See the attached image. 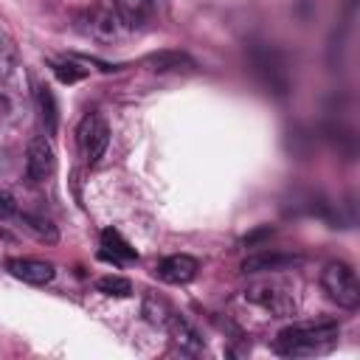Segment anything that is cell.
<instances>
[{
    "label": "cell",
    "instance_id": "7",
    "mask_svg": "<svg viewBox=\"0 0 360 360\" xmlns=\"http://www.w3.org/2000/svg\"><path fill=\"white\" fill-rule=\"evenodd\" d=\"M200 270V262L194 256H186V253H174V256H166L160 264H158V276L166 281V284H188Z\"/></svg>",
    "mask_w": 360,
    "mask_h": 360
},
{
    "label": "cell",
    "instance_id": "5",
    "mask_svg": "<svg viewBox=\"0 0 360 360\" xmlns=\"http://www.w3.org/2000/svg\"><path fill=\"white\" fill-rule=\"evenodd\" d=\"M245 298L264 307L273 315H292V309H295L292 295L284 292L281 287H273V284H253L250 290H245Z\"/></svg>",
    "mask_w": 360,
    "mask_h": 360
},
{
    "label": "cell",
    "instance_id": "8",
    "mask_svg": "<svg viewBox=\"0 0 360 360\" xmlns=\"http://www.w3.org/2000/svg\"><path fill=\"white\" fill-rule=\"evenodd\" d=\"M6 270L25 281V284H48L53 278V264L51 262H42V259H8L6 262Z\"/></svg>",
    "mask_w": 360,
    "mask_h": 360
},
{
    "label": "cell",
    "instance_id": "11",
    "mask_svg": "<svg viewBox=\"0 0 360 360\" xmlns=\"http://www.w3.org/2000/svg\"><path fill=\"white\" fill-rule=\"evenodd\" d=\"M166 326H169V335L174 338V343H177L180 349H188V352H200V349H202V338L197 335V329H194L186 318H180L177 312L169 315Z\"/></svg>",
    "mask_w": 360,
    "mask_h": 360
},
{
    "label": "cell",
    "instance_id": "19",
    "mask_svg": "<svg viewBox=\"0 0 360 360\" xmlns=\"http://www.w3.org/2000/svg\"><path fill=\"white\" fill-rule=\"evenodd\" d=\"M22 219L31 225V231H37V236H42V239H48V242H56V228H53L48 219L34 217V214H22Z\"/></svg>",
    "mask_w": 360,
    "mask_h": 360
},
{
    "label": "cell",
    "instance_id": "15",
    "mask_svg": "<svg viewBox=\"0 0 360 360\" xmlns=\"http://www.w3.org/2000/svg\"><path fill=\"white\" fill-rule=\"evenodd\" d=\"M146 62H149V65H152V70H158V73H166V70H177L180 65H191V62H188L183 53H174V51L152 53Z\"/></svg>",
    "mask_w": 360,
    "mask_h": 360
},
{
    "label": "cell",
    "instance_id": "18",
    "mask_svg": "<svg viewBox=\"0 0 360 360\" xmlns=\"http://www.w3.org/2000/svg\"><path fill=\"white\" fill-rule=\"evenodd\" d=\"M53 73H56V79L62 84H73V82H79V79L87 76V70L79 68L76 62H53Z\"/></svg>",
    "mask_w": 360,
    "mask_h": 360
},
{
    "label": "cell",
    "instance_id": "12",
    "mask_svg": "<svg viewBox=\"0 0 360 360\" xmlns=\"http://www.w3.org/2000/svg\"><path fill=\"white\" fill-rule=\"evenodd\" d=\"M87 22L90 25H84V31L90 37H96V39H115L118 37V25L115 22H121V20H118V14L112 17V11H107V8L87 11Z\"/></svg>",
    "mask_w": 360,
    "mask_h": 360
},
{
    "label": "cell",
    "instance_id": "1",
    "mask_svg": "<svg viewBox=\"0 0 360 360\" xmlns=\"http://www.w3.org/2000/svg\"><path fill=\"white\" fill-rule=\"evenodd\" d=\"M338 340V323H307V326H287L278 332L273 349L284 357H307L329 352Z\"/></svg>",
    "mask_w": 360,
    "mask_h": 360
},
{
    "label": "cell",
    "instance_id": "20",
    "mask_svg": "<svg viewBox=\"0 0 360 360\" xmlns=\"http://www.w3.org/2000/svg\"><path fill=\"white\" fill-rule=\"evenodd\" d=\"M273 236V228H259V231H253V233H248L242 242H245V248H253V245H259V242H264V239H270Z\"/></svg>",
    "mask_w": 360,
    "mask_h": 360
},
{
    "label": "cell",
    "instance_id": "9",
    "mask_svg": "<svg viewBox=\"0 0 360 360\" xmlns=\"http://www.w3.org/2000/svg\"><path fill=\"white\" fill-rule=\"evenodd\" d=\"M112 6H115V14H118L121 25L143 28L155 14L158 0H112Z\"/></svg>",
    "mask_w": 360,
    "mask_h": 360
},
{
    "label": "cell",
    "instance_id": "4",
    "mask_svg": "<svg viewBox=\"0 0 360 360\" xmlns=\"http://www.w3.org/2000/svg\"><path fill=\"white\" fill-rule=\"evenodd\" d=\"M53 172H56V158H53V149H51L48 138H34L28 143V152H25V174H28V180L42 183Z\"/></svg>",
    "mask_w": 360,
    "mask_h": 360
},
{
    "label": "cell",
    "instance_id": "6",
    "mask_svg": "<svg viewBox=\"0 0 360 360\" xmlns=\"http://www.w3.org/2000/svg\"><path fill=\"white\" fill-rule=\"evenodd\" d=\"M304 259L295 253H276V250H262L253 253L242 262V273H278V270H290L298 267Z\"/></svg>",
    "mask_w": 360,
    "mask_h": 360
},
{
    "label": "cell",
    "instance_id": "14",
    "mask_svg": "<svg viewBox=\"0 0 360 360\" xmlns=\"http://www.w3.org/2000/svg\"><path fill=\"white\" fill-rule=\"evenodd\" d=\"M96 290L110 298H127V295H132V281L124 276H101L96 281Z\"/></svg>",
    "mask_w": 360,
    "mask_h": 360
},
{
    "label": "cell",
    "instance_id": "16",
    "mask_svg": "<svg viewBox=\"0 0 360 360\" xmlns=\"http://www.w3.org/2000/svg\"><path fill=\"white\" fill-rule=\"evenodd\" d=\"M143 315H146L149 323H160V326H166L172 309H169V304H166L163 298H158V295H146V301H143Z\"/></svg>",
    "mask_w": 360,
    "mask_h": 360
},
{
    "label": "cell",
    "instance_id": "2",
    "mask_svg": "<svg viewBox=\"0 0 360 360\" xmlns=\"http://www.w3.org/2000/svg\"><path fill=\"white\" fill-rule=\"evenodd\" d=\"M321 284L338 307H343V309L360 307V284H357L354 270L346 262H329L321 273Z\"/></svg>",
    "mask_w": 360,
    "mask_h": 360
},
{
    "label": "cell",
    "instance_id": "13",
    "mask_svg": "<svg viewBox=\"0 0 360 360\" xmlns=\"http://www.w3.org/2000/svg\"><path fill=\"white\" fill-rule=\"evenodd\" d=\"M37 107H39V115H42V124H45V132L53 135L56 132V101H53V93L48 84H39L37 87Z\"/></svg>",
    "mask_w": 360,
    "mask_h": 360
},
{
    "label": "cell",
    "instance_id": "21",
    "mask_svg": "<svg viewBox=\"0 0 360 360\" xmlns=\"http://www.w3.org/2000/svg\"><path fill=\"white\" fill-rule=\"evenodd\" d=\"M14 211H17L14 197H11V194H6V191H0V217H11Z\"/></svg>",
    "mask_w": 360,
    "mask_h": 360
},
{
    "label": "cell",
    "instance_id": "17",
    "mask_svg": "<svg viewBox=\"0 0 360 360\" xmlns=\"http://www.w3.org/2000/svg\"><path fill=\"white\" fill-rule=\"evenodd\" d=\"M14 65H17V48L6 34H0V79H6L14 70Z\"/></svg>",
    "mask_w": 360,
    "mask_h": 360
},
{
    "label": "cell",
    "instance_id": "3",
    "mask_svg": "<svg viewBox=\"0 0 360 360\" xmlns=\"http://www.w3.org/2000/svg\"><path fill=\"white\" fill-rule=\"evenodd\" d=\"M107 143H110L107 121L98 112H87L79 121V129H76V146H79V155L84 158V163H98Z\"/></svg>",
    "mask_w": 360,
    "mask_h": 360
},
{
    "label": "cell",
    "instance_id": "10",
    "mask_svg": "<svg viewBox=\"0 0 360 360\" xmlns=\"http://www.w3.org/2000/svg\"><path fill=\"white\" fill-rule=\"evenodd\" d=\"M101 259L112 262V264H121V262H135L138 259V250L115 231V228H104L101 231V250H98Z\"/></svg>",
    "mask_w": 360,
    "mask_h": 360
}]
</instances>
